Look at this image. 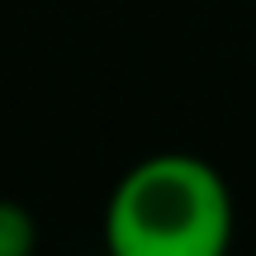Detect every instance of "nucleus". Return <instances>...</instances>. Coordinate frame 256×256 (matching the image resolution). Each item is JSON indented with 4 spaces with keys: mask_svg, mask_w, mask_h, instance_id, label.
Segmentation results:
<instances>
[{
    "mask_svg": "<svg viewBox=\"0 0 256 256\" xmlns=\"http://www.w3.org/2000/svg\"><path fill=\"white\" fill-rule=\"evenodd\" d=\"M110 256H228L232 194L218 166L190 152L142 156L104 209Z\"/></svg>",
    "mask_w": 256,
    "mask_h": 256,
    "instance_id": "f257e3e1",
    "label": "nucleus"
},
{
    "mask_svg": "<svg viewBox=\"0 0 256 256\" xmlns=\"http://www.w3.org/2000/svg\"><path fill=\"white\" fill-rule=\"evenodd\" d=\"M38 223L19 200H0V256H34Z\"/></svg>",
    "mask_w": 256,
    "mask_h": 256,
    "instance_id": "f03ea898",
    "label": "nucleus"
}]
</instances>
